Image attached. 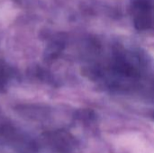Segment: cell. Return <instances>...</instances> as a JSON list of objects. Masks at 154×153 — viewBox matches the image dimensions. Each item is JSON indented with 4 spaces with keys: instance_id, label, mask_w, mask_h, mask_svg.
<instances>
[{
    "instance_id": "cell-1",
    "label": "cell",
    "mask_w": 154,
    "mask_h": 153,
    "mask_svg": "<svg viewBox=\"0 0 154 153\" xmlns=\"http://www.w3.org/2000/svg\"><path fill=\"white\" fill-rule=\"evenodd\" d=\"M130 13L137 29L154 31V0H132Z\"/></svg>"
}]
</instances>
